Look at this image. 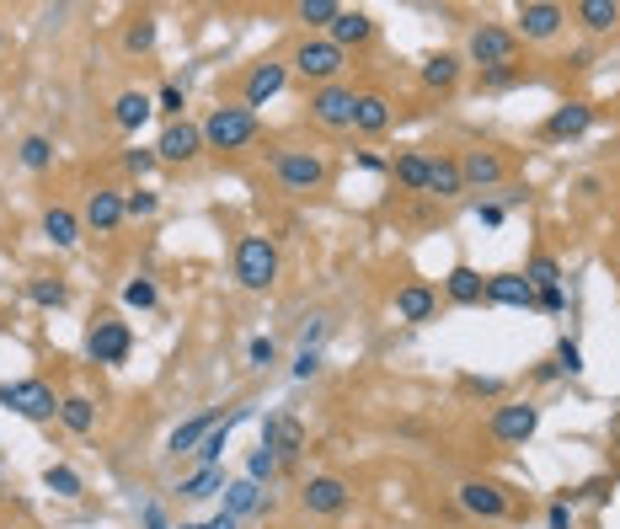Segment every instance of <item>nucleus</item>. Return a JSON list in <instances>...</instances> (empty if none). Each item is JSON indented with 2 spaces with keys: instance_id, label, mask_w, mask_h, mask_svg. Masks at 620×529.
Here are the masks:
<instances>
[{
  "instance_id": "nucleus-50",
  "label": "nucleus",
  "mask_w": 620,
  "mask_h": 529,
  "mask_svg": "<svg viewBox=\"0 0 620 529\" xmlns=\"http://www.w3.org/2000/svg\"><path fill=\"white\" fill-rule=\"evenodd\" d=\"M535 305L540 310H562L567 300H562V284H556V289H535Z\"/></svg>"
},
{
  "instance_id": "nucleus-17",
  "label": "nucleus",
  "mask_w": 620,
  "mask_h": 529,
  "mask_svg": "<svg viewBox=\"0 0 620 529\" xmlns=\"http://www.w3.org/2000/svg\"><path fill=\"white\" fill-rule=\"evenodd\" d=\"M503 155L498 150H465V161H460V177H465V188H498L503 182Z\"/></svg>"
},
{
  "instance_id": "nucleus-45",
  "label": "nucleus",
  "mask_w": 620,
  "mask_h": 529,
  "mask_svg": "<svg viewBox=\"0 0 620 529\" xmlns=\"http://www.w3.org/2000/svg\"><path fill=\"white\" fill-rule=\"evenodd\" d=\"M246 359H252V369H268V364L278 359L273 337H252V348H246Z\"/></svg>"
},
{
  "instance_id": "nucleus-36",
  "label": "nucleus",
  "mask_w": 620,
  "mask_h": 529,
  "mask_svg": "<svg viewBox=\"0 0 620 529\" xmlns=\"http://www.w3.org/2000/svg\"><path fill=\"white\" fill-rule=\"evenodd\" d=\"M27 300H33V305H49V310H59V305L70 300V289L59 284V278H33V284H27Z\"/></svg>"
},
{
  "instance_id": "nucleus-6",
  "label": "nucleus",
  "mask_w": 620,
  "mask_h": 529,
  "mask_svg": "<svg viewBox=\"0 0 620 529\" xmlns=\"http://www.w3.org/2000/svg\"><path fill=\"white\" fill-rule=\"evenodd\" d=\"M465 54L476 59L482 70H508L514 65V54H519V38H514V27H476L471 43H465Z\"/></svg>"
},
{
  "instance_id": "nucleus-22",
  "label": "nucleus",
  "mask_w": 620,
  "mask_h": 529,
  "mask_svg": "<svg viewBox=\"0 0 620 529\" xmlns=\"http://www.w3.org/2000/svg\"><path fill=\"white\" fill-rule=\"evenodd\" d=\"M209 428H220V412H198V417H188L172 439H166V455H193L198 444L209 439Z\"/></svg>"
},
{
  "instance_id": "nucleus-56",
  "label": "nucleus",
  "mask_w": 620,
  "mask_h": 529,
  "mask_svg": "<svg viewBox=\"0 0 620 529\" xmlns=\"http://www.w3.org/2000/svg\"><path fill=\"white\" fill-rule=\"evenodd\" d=\"M0 49H6V33H0Z\"/></svg>"
},
{
  "instance_id": "nucleus-49",
  "label": "nucleus",
  "mask_w": 620,
  "mask_h": 529,
  "mask_svg": "<svg viewBox=\"0 0 620 529\" xmlns=\"http://www.w3.org/2000/svg\"><path fill=\"white\" fill-rule=\"evenodd\" d=\"M546 524H551V529H572V503H551Z\"/></svg>"
},
{
  "instance_id": "nucleus-43",
  "label": "nucleus",
  "mask_w": 620,
  "mask_h": 529,
  "mask_svg": "<svg viewBox=\"0 0 620 529\" xmlns=\"http://www.w3.org/2000/svg\"><path fill=\"white\" fill-rule=\"evenodd\" d=\"M123 209H129V220H150V214L161 209V198L150 188H134V193H123Z\"/></svg>"
},
{
  "instance_id": "nucleus-4",
  "label": "nucleus",
  "mask_w": 620,
  "mask_h": 529,
  "mask_svg": "<svg viewBox=\"0 0 620 529\" xmlns=\"http://www.w3.org/2000/svg\"><path fill=\"white\" fill-rule=\"evenodd\" d=\"M273 177L284 193H316L327 182V161L316 150H278L273 155Z\"/></svg>"
},
{
  "instance_id": "nucleus-54",
  "label": "nucleus",
  "mask_w": 620,
  "mask_h": 529,
  "mask_svg": "<svg viewBox=\"0 0 620 529\" xmlns=\"http://www.w3.org/2000/svg\"><path fill=\"white\" fill-rule=\"evenodd\" d=\"M359 166L364 171H385V161H380V155H369V150H359Z\"/></svg>"
},
{
  "instance_id": "nucleus-16",
  "label": "nucleus",
  "mask_w": 620,
  "mask_h": 529,
  "mask_svg": "<svg viewBox=\"0 0 620 529\" xmlns=\"http://www.w3.org/2000/svg\"><path fill=\"white\" fill-rule=\"evenodd\" d=\"M455 497H460L465 513H476V519H503V513H508V492L492 487V481H465Z\"/></svg>"
},
{
  "instance_id": "nucleus-25",
  "label": "nucleus",
  "mask_w": 620,
  "mask_h": 529,
  "mask_svg": "<svg viewBox=\"0 0 620 529\" xmlns=\"http://www.w3.org/2000/svg\"><path fill=\"white\" fill-rule=\"evenodd\" d=\"M396 316L401 321H433L439 316V300H433L428 284H407V289H396Z\"/></svg>"
},
{
  "instance_id": "nucleus-27",
  "label": "nucleus",
  "mask_w": 620,
  "mask_h": 529,
  "mask_svg": "<svg viewBox=\"0 0 620 529\" xmlns=\"http://www.w3.org/2000/svg\"><path fill=\"white\" fill-rule=\"evenodd\" d=\"M391 171H396V182H401V188H412V193H428L433 155H423V150H401L396 161H391Z\"/></svg>"
},
{
  "instance_id": "nucleus-13",
  "label": "nucleus",
  "mask_w": 620,
  "mask_h": 529,
  "mask_svg": "<svg viewBox=\"0 0 620 529\" xmlns=\"http://www.w3.org/2000/svg\"><path fill=\"white\" fill-rule=\"evenodd\" d=\"M155 155H161V161H198V155H204V129H198V123H166V134H161V145H155Z\"/></svg>"
},
{
  "instance_id": "nucleus-37",
  "label": "nucleus",
  "mask_w": 620,
  "mask_h": 529,
  "mask_svg": "<svg viewBox=\"0 0 620 529\" xmlns=\"http://www.w3.org/2000/svg\"><path fill=\"white\" fill-rule=\"evenodd\" d=\"M278 471H284V465H278V455H273L268 444H257V449H252V460H246V476H252L257 487H262V481H273Z\"/></svg>"
},
{
  "instance_id": "nucleus-33",
  "label": "nucleus",
  "mask_w": 620,
  "mask_h": 529,
  "mask_svg": "<svg viewBox=\"0 0 620 529\" xmlns=\"http://www.w3.org/2000/svg\"><path fill=\"white\" fill-rule=\"evenodd\" d=\"M578 22L588 27V33H610V27L620 22V6H615V0H583Z\"/></svg>"
},
{
  "instance_id": "nucleus-38",
  "label": "nucleus",
  "mask_w": 620,
  "mask_h": 529,
  "mask_svg": "<svg viewBox=\"0 0 620 529\" xmlns=\"http://www.w3.org/2000/svg\"><path fill=\"white\" fill-rule=\"evenodd\" d=\"M43 487L59 492V497H81V476H75L70 465H49V471H43Z\"/></svg>"
},
{
  "instance_id": "nucleus-39",
  "label": "nucleus",
  "mask_w": 620,
  "mask_h": 529,
  "mask_svg": "<svg viewBox=\"0 0 620 529\" xmlns=\"http://www.w3.org/2000/svg\"><path fill=\"white\" fill-rule=\"evenodd\" d=\"M123 49H129V54H150L155 49V17H139L129 33H123Z\"/></svg>"
},
{
  "instance_id": "nucleus-3",
  "label": "nucleus",
  "mask_w": 620,
  "mask_h": 529,
  "mask_svg": "<svg viewBox=\"0 0 620 529\" xmlns=\"http://www.w3.org/2000/svg\"><path fill=\"white\" fill-rule=\"evenodd\" d=\"M294 70L305 75V81H316V91L321 86H337V75L348 70V54L337 49L332 38H305L300 49H294V59H289Z\"/></svg>"
},
{
  "instance_id": "nucleus-20",
  "label": "nucleus",
  "mask_w": 620,
  "mask_h": 529,
  "mask_svg": "<svg viewBox=\"0 0 620 529\" xmlns=\"http://www.w3.org/2000/svg\"><path fill=\"white\" fill-rule=\"evenodd\" d=\"M487 300L492 305H519V310H530L535 305V284L524 273H498V278H487Z\"/></svg>"
},
{
  "instance_id": "nucleus-40",
  "label": "nucleus",
  "mask_w": 620,
  "mask_h": 529,
  "mask_svg": "<svg viewBox=\"0 0 620 529\" xmlns=\"http://www.w3.org/2000/svg\"><path fill=\"white\" fill-rule=\"evenodd\" d=\"M337 0H300V22H310V27H332L337 22Z\"/></svg>"
},
{
  "instance_id": "nucleus-46",
  "label": "nucleus",
  "mask_w": 620,
  "mask_h": 529,
  "mask_svg": "<svg viewBox=\"0 0 620 529\" xmlns=\"http://www.w3.org/2000/svg\"><path fill=\"white\" fill-rule=\"evenodd\" d=\"M155 161H161L155 150H129V155H123V166H129L134 177H150V171H155Z\"/></svg>"
},
{
  "instance_id": "nucleus-1",
  "label": "nucleus",
  "mask_w": 620,
  "mask_h": 529,
  "mask_svg": "<svg viewBox=\"0 0 620 529\" xmlns=\"http://www.w3.org/2000/svg\"><path fill=\"white\" fill-rule=\"evenodd\" d=\"M198 129H204V150H246L257 139V113L246 102H230V107H214Z\"/></svg>"
},
{
  "instance_id": "nucleus-51",
  "label": "nucleus",
  "mask_w": 620,
  "mask_h": 529,
  "mask_svg": "<svg viewBox=\"0 0 620 529\" xmlns=\"http://www.w3.org/2000/svg\"><path fill=\"white\" fill-rule=\"evenodd\" d=\"M145 529H172V524H166V513H161V503H145Z\"/></svg>"
},
{
  "instance_id": "nucleus-29",
  "label": "nucleus",
  "mask_w": 620,
  "mask_h": 529,
  "mask_svg": "<svg viewBox=\"0 0 620 529\" xmlns=\"http://www.w3.org/2000/svg\"><path fill=\"white\" fill-rule=\"evenodd\" d=\"M43 236H49L54 246H65V252H70V246L75 241H81V220H75V214L70 209H49V214H43Z\"/></svg>"
},
{
  "instance_id": "nucleus-30",
  "label": "nucleus",
  "mask_w": 620,
  "mask_h": 529,
  "mask_svg": "<svg viewBox=\"0 0 620 529\" xmlns=\"http://www.w3.org/2000/svg\"><path fill=\"white\" fill-rule=\"evenodd\" d=\"M214 492H225V471H220V465H198V476L182 481V497H188V503H204V497H214Z\"/></svg>"
},
{
  "instance_id": "nucleus-19",
  "label": "nucleus",
  "mask_w": 620,
  "mask_h": 529,
  "mask_svg": "<svg viewBox=\"0 0 620 529\" xmlns=\"http://www.w3.org/2000/svg\"><path fill=\"white\" fill-rule=\"evenodd\" d=\"M588 129H594V107H588V102H562V107L546 118V134H551V139H578V134H588Z\"/></svg>"
},
{
  "instance_id": "nucleus-8",
  "label": "nucleus",
  "mask_w": 620,
  "mask_h": 529,
  "mask_svg": "<svg viewBox=\"0 0 620 529\" xmlns=\"http://www.w3.org/2000/svg\"><path fill=\"white\" fill-rule=\"evenodd\" d=\"M353 107H359V91L343 86V81L310 91V118H316L321 129H353Z\"/></svg>"
},
{
  "instance_id": "nucleus-2",
  "label": "nucleus",
  "mask_w": 620,
  "mask_h": 529,
  "mask_svg": "<svg viewBox=\"0 0 620 529\" xmlns=\"http://www.w3.org/2000/svg\"><path fill=\"white\" fill-rule=\"evenodd\" d=\"M236 284L252 294H268L278 284V246L268 236H241L236 241Z\"/></svg>"
},
{
  "instance_id": "nucleus-5",
  "label": "nucleus",
  "mask_w": 620,
  "mask_h": 529,
  "mask_svg": "<svg viewBox=\"0 0 620 529\" xmlns=\"http://www.w3.org/2000/svg\"><path fill=\"white\" fill-rule=\"evenodd\" d=\"M0 407H11L17 417L43 423V417H59V396L43 380H11V385H0Z\"/></svg>"
},
{
  "instance_id": "nucleus-47",
  "label": "nucleus",
  "mask_w": 620,
  "mask_h": 529,
  "mask_svg": "<svg viewBox=\"0 0 620 529\" xmlns=\"http://www.w3.org/2000/svg\"><path fill=\"white\" fill-rule=\"evenodd\" d=\"M310 375H321V353L300 348V359H294V380H310Z\"/></svg>"
},
{
  "instance_id": "nucleus-42",
  "label": "nucleus",
  "mask_w": 620,
  "mask_h": 529,
  "mask_svg": "<svg viewBox=\"0 0 620 529\" xmlns=\"http://www.w3.org/2000/svg\"><path fill=\"white\" fill-rule=\"evenodd\" d=\"M155 300H161V294H155L150 278H129V284H123V305H134V310H155Z\"/></svg>"
},
{
  "instance_id": "nucleus-18",
  "label": "nucleus",
  "mask_w": 620,
  "mask_h": 529,
  "mask_svg": "<svg viewBox=\"0 0 620 529\" xmlns=\"http://www.w3.org/2000/svg\"><path fill=\"white\" fill-rule=\"evenodd\" d=\"M327 38L348 54V49H359V43L375 38V22H369V11H348V6H343V11H337V22L327 27Z\"/></svg>"
},
{
  "instance_id": "nucleus-32",
  "label": "nucleus",
  "mask_w": 620,
  "mask_h": 529,
  "mask_svg": "<svg viewBox=\"0 0 620 529\" xmlns=\"http://www.w3.org/2000/svg\"><path fill=\"white\" fill-rule=\"evenodd\" d=\"M460 81V54H433L428 65H423V86H433V91H449Z\"/></svg>"
},
{
  "instance_id": "nucleus-12",
  "label": "nucleus",
  "mask_w": 620,
  "mask_h": 529,
  "mask_svg": "<svg viewBox=\"0 0 620 529\" xmlns=\"http://www.w3.org/2000/svg\"><path fill=\"white\" fill-rule=\"evenodd\" d=\"M262 444L278 455V465H294V460H300V449H305V428L294 423L289 412H273L268 423H262Z\"/></svg>"
},
{
  "instance_id": "nucleus-9",
  "label": "nucleus",
  "mask_w": 620,
  "mask_h": 529,
  "mask_svg": "<svg viewBox=\"0 0 620 529\" xmlns=\"http://www.w3.org/2000/svg\"><path fill=\"white\" fill-rule=\"evenodd\" d=\"M129 348H134V332L123 321H97L91 326V337H86V353H91V364H123L129 359Z\"/></svg>"
},
{
  "instance_id": "nucleus-31",
  "label": "nucleus",
  "mask_w": 620,
  "mask_h": 529,
  "mask_svg": "<svg viewBox=\"0 0 620 529\" xmlns=\"http://www.w3.org/2000/svg\"><path fill=\"white\" fill-rule=\"evenodd\" d=\"M59 423H65L70 433H91L97 428V407H91L86 396H65L59 401Z\"/></svg>"
},
{
  "instance_id": "nucleus-21",
  "label": "nucleus",
  "mask_w": 620,
  "mask_h": 529,
  "mask_svg": "<svg viewBox=\"0 0 620 529\" xmlns=\"http://www.w3.org/2000/svg\"><path fill=\"white\" fill-rule=\"evenodd\" d=\"M150 118H155V97H145V91H123V97L113 102V123L123 134H139Z\"/></svg>"
},
{
  "instance_id": "nucleus-14",
  "label": "nucleus",
  "mask_w": 620,
  "mask_h": 529,
  "mask_svg": "<svg viewBox=\"0 0 620 529\" xmlns=\"http://www.w3.org/2000/svg\"><path fill=\"white\" fill-rule=\"evenodd\" d=\"M300 497H305L310 513H321V519H337V513L348 508V481H337V476H310Z\"/></svg>"
},
{
  "instance_id": "nucleus-34",
  "label": "nucleus",
  "mask_w": 620,
  "mask_h": 529,
  "mask_svg": "<svg viewBox=\"0 0 620 529\" xmlns=\"http://www.w3.org/2000/svg\"><path fill=\"white\" fill-rule=\"evenodd\" d=\"M22 166L27 171H49L54 166V139L49 134H27L22 139Z\"/></svg>"
},
{
  "instance_id": "nucleus-48",
  "label": "nucleus",
  "mask_w": 620,
  "mask_h": 529,
  "mask_svg": "<svg viewBox=\"0 0 620 529\" xmlns=\"http://www.w3.org/2000/svg\"><path fill=\"white\" fill-rule=\"evenodd\" d=\"M476 220H482L487 230H498V225L508 220V209H503V204H476Z\"/></svg>"
},
{
  "instance_id": "nucleus-28",
  "label": "nucleus",
  "mask_w": 620,
  "mask_h": 529,
  "mask_svg": "<svg viewBox=\"0 0 620 529\" xmlns=\"http://www.w3.org/2000/svg\"><path fill=\"white\" fill-rule=\"evenodd\" d=\"M428 193H439V198H460V193H465L460 161H449V155H433V171H428Z\"/></svg>"
},
{
  "instance_id": "nucleus-23",
  "label": "nucleus",
  "mask_w": 620,
  "mask_h": 529,
  "mask_svg": "<svg viewBox=\"0 0 620 529\" xmlns=\"http://www.w3.org/2000/svg\"><path fill=\"white\" fill-rule=\"evenodd\" d=\"M444 294H449L455 305H482V300H487V278L476 273V268H465V262H460V268H449V278H444Z\"/></svg>"
},
{
  "instance_id": "nucleus-24",
  "label": "nucleus",
  "mask_w": 620,
  "mask_h": 529,
  "mask_svg": "<svg viewBox=\"0 0 620 529\" xmlns=\"http://www.w3.org/2000/svg\"><path fill=\"white\" fill-rule=\"evenodd\" d=\"M262 508H268V492H262L252 476H241V481H225V513H236V519H246V513H262Z\"/></svg>"
},
{
  "instance_id": "nucleus-55",
  "label": "nucleus",
  "mask_w": 620,
  "mask_h": 529,
  "mask_svg": "<svg viewBox=\"0 0 620 529\" xmlns=\"http://www.w3.org/2000/svg\"><path fill=\"white\" fill-rule=\"evenodd\" d=\"M177 529H204V524H177Z\"/></svg>"
},
{
  "instance_id": "nucleus-11",
  "label": "nucleus",
  "mask_w": 620,
  "mask_h": 529,
  "mask_svg": "<svg viewBox=\"0 0 620 529\" xmlns=\"http://www.w3.org/2000/svg\"><path fill=\"white\" fill-rule=\"evenodd\" d=\"M284 86H289V65H278V59H262V65L246 70V97H241V102L257 113V107H268Z\"/></svg>"
},
{
  "instance_id": "nucleus-26",
  "label": "nucleus",
  "mask_w": 620,
  "mask_h": 529,
  "mask_svg": "<svg viewBox=\"0 0 620 529\" xmlns=\"http://www.w3.org/2000/svg\"><path fill=\"white\" fill-rule=\"evenodd\" d=\"M353 129L359 134H385L391 129V102H385L380 91H364L359 107H353Z\"/></svg>"
},
{
  "instance_id": "nucleus-41",
  "label": "nucleus",
  "mask_w": 620,
  "mask_h": 529,
  "mask_svg": "<svg viewBox=\"0 0 620 529\" xmlns=\"http://www.w3.org/2000/svg\"><path fill=\"white\" fill-rule=\"evenodd\" d=\"M182 107H188V97H182L177 81H166L161 91H155V113H166L172 123H182Z\"/></svg>"
},
{
  "instance_id": "nucleus-44",
  "label": "nucleus",
  "mask_w": 620,
  "mask_h": 529,
  "mask_svg": "<svg viewBox=\"0 0 620 529\" xmlns=\"http://www.w3.org/2000/svg\"><path fill=\"white\" fill-rule=\"evenodd\" d=\"M556 369H562V375H583V353H578V342H572V337L556 342Z\"/></svg>"
},
{
  "instance_id": "nucleus-7",
  "label": "nucleus",
  "mask_w": 620,
  "mask_h": 529,
  "mask_svg": "<svg viewBox=\"0 0 620 529\" xmlns=\"http://www.w3.org/2000/svg\"><path fill=\"white\" fill-rule=\"evenodd\" d=\"M492 439L498 444H530L535 428H540V407L535 401H503L498 412H492Z\"/></svg>"
},
{
  "instance_id": "nucleus-15",
  "label": "nucleus",
  "mask_w": 620,
  "mask_h": 529,
  "mask_svg": "<svg viewBox=\"0 0 620 529\" xmlns=\"http://www.w3.org/2000/svg\"><path fill=\"white\" fill-rule=\"evenodd\" d=\"M129 220V209H123V193L118 188H97L86 198V225L97 230V236H113V230Z\"/></svg>"
},
{
  "instance_id": "nucleus-52",
  "label": "nucleus",
  "mask_w": 620,
  "mask_h": 529,
  "mask_svg": "<svg viewBox=\"0 0 620 529\" xmlns=\"http://www.w3.org/2000/svg\"><path fill=\"white\" fill-rule=\"evenodd\" d=\"M204 529H241V519H236V513H225V508H220V513H214V519L204 524Z\"/></svg>"
},
{
  "instance_id": "nucleus-53",
  "label": "nucleus",
  "mask_w": 620,
  "mask_h": 529,
  "mask_svg": "<svg viewBox=\"0 0 620 529\" xmlns=\"http://www.w3.org/2000/svg\"><path fill=\"white\" fill-rule=\"evenodd\" d=\"M465 391H482V396H498V391H503V385H498V380H476V375H471V380H465Z\"/></svg>"
},
{
  "instance_id": "nucleus-10",
  "label": "nucleus",
  "mask_w": 620,
  "mask_h": 529,
  "mask_svg": "<svg viewBox=\"0 0 620 529\" xmlns=\"http://www.w3.org/2000/svg\"><path fill=\"white\" fill-rule=\"evenodd\" d=\"M562 22H567V11H562V6H551V0H530V6H519V27H514V38L546 43V38L562 33Z\"/></svg>"
},
{
  "instance_id": "nucleus-35",
  "label": "nucleus",
  "mask_w": 620,
  "mask_h": 529,
  "mask_svg": "<svg viewBox=\"0 0 620 529\" xmlns=\"http://www.w3.org/2000/svg\"><path fill=\"white\" fill-rule=\"evenodd\" d=\"M524 278H530L535 289H556V284H562V262L540 252V257H530V268H524Z\"/></svg>"
}]
</instances>
